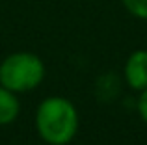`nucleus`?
I'll list each match as a JSON object with an SVG mask.
<instances>
[{
  "label": "nucleus",
  "instance_id": "f257e3e1",
  "mask_svg": "<svg viewBox=\"0 0 147 145\" xmlns=\"http://www.w3.org/2000/svg\"><path fill=\"white\" fill-rule=\"evenodd\" d=\"M36 128L49 145H67L78 132V112L65 97H47L36 110Z\"/></svg>",
  "mask_w": 147,
  "mask_h": 145
},
{
  "label": "nucleus",
  "instance_id": "f03ea898",
  "mask_svg": "<svg viewBox=\"0 0 147 145\" xmlns=\"http://www.w3.org/2000/svg\"><path fill=\"white\" fill-rule=\"evenodd\" d=\"M43 78L45 63L34 52H13L0 63V86L15 93L36 89L43 82Z\"/></svg>",
  "mask_w": 147,
  "mask_h": 145
},
{
  "label": "nucleus",
  "instance_id": "7ed1b4c3",
  "mask_svg": "<svg viewBox=\"0 0 147 145\" xmlns=\"http://www.w3.org/2000/svg\"><path fill=\"white\" fill-rule=\"evenodd\" d=\"M125 80L132 89H147V50H134L125 62Z\"/></svg>",
  "mask_w": 147,
  "mask_h": 145
},
{
  "label": "nucleus",
  "instance_id": "20e7f679",
  "mask_svg": "<svg viewBox=\"0 0 147 145\" xmlns=\"http://www.w3.org/2000/svg\"><path fill=\"white\" fill-rule=\"evenodd\" d=\"M19 112H21V102L17 99V93L0 86V127L11 125L19 117Z\"/></svg>",
  "mask_w": 147,
  "mask_h": 145
},
{
  "label": "nucleus",
  "instance_id": "39448f33",
  "mask_svg": "<svg viewBox=\"0 0 147 145\" xmlns=\"http://www.w3.org/2000/svg\"><path fill=\"white\" fill-rule=\"evenodd\" d=\"M121 4L132 17L147 21V0H121Z\"/></svg>",
  "mask_w": 147,
  "mask_h": 145
},
{
  "label": "nucleus",
  "instance_id": "423d86ee",
  "mask_svg": "<svg viewBox=\"0 0 147 145\" xmlns=\"http://www.w3.org/2000/svg\"><path fill=\"white\" fill-rule=\"evenodd\" d=\"M136 108H138V113H140V117H142V121L147 125V89H144L140 93V97H138V104H136Z\"/></svg>",
  "mask_w": 147,
  "mask_h": 145
}]
</instances>
